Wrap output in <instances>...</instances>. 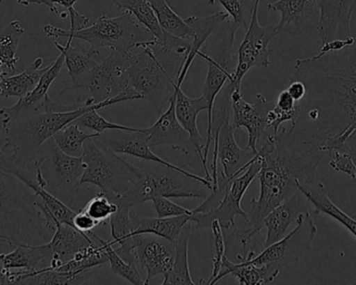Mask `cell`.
Instances as JSON below:
<instances>
[{
    "instance_id": "6da1fadb",
    "label": "cell",
    "mask_w": 356,
    "mask_h": 285,
    "mask_svg": "<svg viewBox=\"0 0 356 285\" xmlns=\"http://www.w3.org/2000/svg\"><path fill=\"white\" fill-rule=\"evenodd\" d=\"M302 82L307 95L296 121L284 133L326 155L347 153L356 161V38L339 52L295 62L292 79Z\"/></svg>"
},
{
    "instance_id": "7a4b0ae2",
    "label": "cell",
    "mask_w": 356,
    "mask_h": 285,
    "mask_svg": "<svg viewBox=\"0 0 356 285\" xmlns=\"http://www.w3.org/2000/svg\"><path fill=\"white\" fill-rule=\"evenodd\" d=\"M257 156L261 163L257 175L259 196L250 202L251 213L246 223L232 232L244 249L263 229L264 219L274 208L298 192L300 186L313 183L326 154L311 144L289 137L282 125L276 134L266 133L257 146Z\"/></svg>"
},
{
    "instance_id": "3957f363",
    "label": "cell",
    "mask_w": 356,
    "mask_h": 285,
    "mask_svg": "<svg viewBox=\"0 0 356 285\" xmlns=\"http://www.w3.org/2000/svg\"><path fill=\"white\" fill-rule=\"evenodd\" d=\"M138 100H142V96L135 90L129 89L97 104L89 105L85 100L81 104L69 106L65 110L44 111L10 121L1 119L0 128L6 133V142L1 148L12 150L8 156L17 164H33L39 161L40 152L46 141L88 111L93 108L100 110L119 102Z\"/></svg>"
},
{
    "instance_id": "277c9868",
    "label": "cell",
    "mask_w": 356,
    "mask_h": 285,
    "mask_svg": "<svg viewBox=\"0 0 356 285\" xmlns=\"http://www.w3.org/2000/svg\"><path fill=\"white\" fill-rule=\"evenodd\" d=\"M52 236L54 232L38 206L35 192L6 171L0 160V242L10 247L43 245Z\"/></svg>"
},
{
    "instance_id": "5b68a950",
    "label": "cell",
    "mask_w": 356,
    "mask_h": 285,
    "mask_svg": "<svg viewBox=\"0 0 356 285\" xmlns=\"http://www.w3.org/2000/svg\"><path fill=\"white\" fill-rule=\"evenodd\" d=\"M135 165L136 179L131 190L114 201L117 205L141 207L156 197L180 199H207L213 184L202 176L195 175L184 167H171L148 161Z\"/></svg>"
},
{
    "instance_id": "8992f818",
    "label": "cell",
    "mask_w": 356,
    "mask_h": 285,
    "mask_svg": "<svg viewBox=\"0 0 356 285\" xmlns=\"http://www.w3.org/2000/svg\"><path fill=\"white\" fill-rule=\"evenodd\" d=\"M134 50L127 69L129 87L147 100L162 114L175 92L177 77L184 58L156 45L142 46Z\"/></svg>"
},
{
    "instance_id": "52a82bcc",
    "label": "cell",
    "mask_w": 356,
    "mask_h": 285,
    "mask_svg": "<svg viewBox=\"0 0 356 285\" xmlns=\"http://www.w3.org/2000/svg\"><path fill=\"white\" fill-rule=\"evenodd\" d=\"M49 38L81 40L89 44L94 56L104 48L116 52H131L146 44L156 45L154 35L141 24L129 10H123L116 17L102 16L90 26L81 29H64L51 24L43 26Z\"/></svg>"
},
{
    "instance_id": "ba28073f",
    "label": "cell",
    "mask_w": 356,
    "mask_h": 285,
    "mask_svg": "<svg viewBox=\"0 0 356 285\" xmlns=\"http://www.w3.org/2000/svg\"><path fill=\"white\" fill-rule=\"evenodd\" d=\"M238 27L227 19L209 36L204 45L199 50L198 56L207 61V75L203 84L202 96L207 102V141L203 148V169L205 178L211 181V173L207 167V157L211 144V123L216 100L224 86L232 79L236 64L232 56L234 38Z\"/></svg>"
},
{
    "instance_id": "9c48e42d",
    "label": "cell",
    "mask_w": 356,
    "mask_h": 285,
    "mask_svg": "<svg viewBox=\"0 0 356 285\" xmlns=\"http://www.w3.org/2000/svg\"><path fill=\"white\" fill-rule=\"evenodd\" d=\"M83 169L81 184L97 186L112 201L124 196L135 182V165L106 150L90 138L83 144Z\"/></svg>"
},
{
    "instance_id": "30bf717a",
    "label": "cell",
    "mask_w": 356,
    "mask_h": 285,
    "mask_svg": "<svg viewBox=\"0 0 356 285\" xmlns=\"http://www.w3.org/2000/svg\"><path fill=\"white\" fill-rule=\"evenodd\" d=\"M318 228L311 213H302L296 221V226L284 238L266 247L259 255L255 249H250L243 259L257 267H264L276 277L291 263H296L313 246L317 238Z\"/></svg>"
},
{
    "instance_id": "8fae6325",
    "label": "cell",
    "mask_w": 356,
    "mask_h": 285,
    "mask_svg": "<svg viewBox=\"0 0 356 285\" xmlns=\"http://www.w3.org/2000/svg\"><path fill=\"white\" fill-rule=\"evenodd\" d=\"M134 50H112L91 70L77 79H70L71 85L65 88L63 93L69 90L87 89L90 93L88 100H91L92 104H97L131 89L127 69L133 60Z\"/></svg>"
},
{
    "instance_id": "7c38bea8",
    "label": "cell",
    "mask_w": 356,
    "mask_h": 285,
    "mask_svg": "<svg viewBox=\"0 0 356 285\" xmlns=\"http://www.w3.org/2000/svg\"><path fill=\"white\" fill-rule=\"evenodd\" d=\"M38 167L46 188L65 204H71L81 185L83 158L65 154L52 137L42 146Z\"/></svg>"
},
{
    "instance_id": "4fadbf2b",
    "label": "cell",
    "mask_w": 356,
    "mask_h": 285,
    "mask_svg": "<svg viewBox=\"0 0 356 285\" xmlns=\"http://www.w3.org/2000/svg\"><path fill=\"white\" fill-rule=\"evenodd\" d=\"M261 163L257 154L246 171H243L236 177L232 178L226 184L223 197L220 201L217 208L209 213H193L191 222L197 228H211L213 222L218 221L223 229L236 226V217H242L246 221L249 215L242 208L243 197L261 171Z\"/></svg>"
},
{
    "instance_id": "5bb4252c",
    "label": "cell",
    "mask_w": 356,
    "mask_h": 285,
    "mask_svg": "<svg viewBox=\"0 0 356 285\" xmlns=\"http://www.w3.org/2000/svg\"><path fill=\"white\" fill-rule=\"evenodd\" d=\"M261 0H257L253 6L250 22L246 29L244 39L238 50V63L234 75L229 82L234 90H241L242 81L246 73L253 67L270 66L269 44L280 33L275 24L263 26L259 21V6Z\"/></svg>"
},
{
    "instance_id": "9a60e30c",
    "label": "cell",
    "mask_w": 356,
    "mask_h": 285,
    "mask_svg": "<svg viewBox=\"0 0 356 285\" xmlns=\"http://www.w3.org/2000/svg\"><path fill=\"white\" fill-rule=\"evenodd\" d=\"M232 123L234 131L245 129L248 134L247 150L257 154V146L268 132V114L274 102L268 100L261 93L255 94L254 102L245 100L241 90H232Z\"/></svg>"
},
{
    "instance_id": "2e32d148",
    "label": "cell",
    "mask_w": 356,
    "mask_h": 285,
    "mask_svg": "<svg viewBox=\"0 0 356 285\" xmlns=\"http://www.w3.org/2000/svg\"><path fill=\"white\" fill-rule=\"evenodd\" d=\"M136 261L145 270V284L156 276H165L172 269L175 257V244L154 234H136Z\"/></svg>"
},
{
    "instance_id": "e0dca14e",
    "label": "cell",
    "mask_w": 356,
    "mask_h": 285,
    "mask_svg": "<svg viewBox=\"0 0 356 285\" xmlns=\"http://www.w3.org/2000/svg\"><path fill=\"white\" fill-rule=\"evenodd\" d=\"M94 140L102 148L117 154L129 155L142 160L162 163L171 167H178L177 165L169 162L167 159H163L162 157L152 152L148 135L144 132V129H135L131 131L110 130V131L98 134L96 137H94Z\"/></svg>"
},
{
    "instance_id": "ac0fdd59",
    "label": "cell",
    "mask_w": 356,
    "mask_h": 285,
    "mask_svg": "<svg viewBox=\"0 0 356 285\" xmlns=\"http://www.w3.org/2000/svg\"><path fill=\"white\" fill-rule=\"evenodd\" d=\"M148 135L150 148L168 146L175 151H181L184 154H197V148L191 139L190 134L178 121L175 112V92L169 102V107L159 115L154 125L144 129Z\"/></svg>"
},
{
    "instance_id": "d6986e66",
    "label": "cell",
    "mask_w": 356,
    "mask_h": 285,
    "mask_svg": "<svg viewBox=\"0 0 356 285\" xmlns=\"http://www.w3.org/2000/svg\"><path fill=\"white\" fill-rule=\"evenodd\" d=\"M318 31L321 43L346 39L351 35V16L356 0H317Z\"/></svg>"
},
{
    "instance_id": "ffe728a7",
    "label": "cell",
    "mask_w": 356,
    "mask_h": 285,
    "mask_svg": "<svg viewBox=\"0 0 356 285\" xmlns=\"http://www.w3.org/2000/svg\"><path fill=\"white\" fill-rule=\"evenodd\" d=\"M311 207L313 206L309 199L299 190L274 208L264 219V227L267 228V236L265 242L261 245V250L284 238L292 224L296 223L299 215L309 211Z\"/></svg>"
},
{
    "instance_id": "44dd1931",
    "label": "cell",
    "mask_w": 356,
    "mask_h": 285,
    "mask_svg": "<svg viewBox=\"0 0 356 285\" xmlns=\"http://www.w3.org/2000/svg\"><path fill=\"white\" fill-rule=\"evenodd\" d=\"M268 8L282 14L280 23L276 25L278 33L298 36L311 29H318L313 21L317 6V0H277L268 4Z\"/></svg>"
},
{
    "instance_id": "7402d4cb",
    "label": "cell",
    "mask_w": 356,
    "mask_h": 285,
    "mask_svg": "<svg viewBox=\"0 0 356 285\" xmlns=\"http://www.w3.org/2000/svg\"><path fill=\"white\" fill-rule=\"evenodd\" d=\"M65 65V58L63 54L58 56L50 66L47 67L45 72L42 75L39 83L29 93L19 98L16 104L12 107H4L0 109V117L4 121L16 118V117L27 116L41 112L42 105L49 94L50 87L60 75Z\"/></svg>"
},
{
    "instance_id": "603a6c76",
    "label": "cell",
    "mask_w": 356,
    "mask_h": 285,
    "mask_svg": "<svg viewBox=\"0 0 356 285\" xmlns=\"http://www.w3.org/2000/svg\"><path fill=\"white\" fill-rule=\"evenodd\" d=\"M234 132L232 117H229L220 129L218 144V161L222 167L219 175L226 180H232L246 171L257 155L247 148L242 150L238 146L234 138Z\"/></svg>"
},
{
    "instance_id": "cb8c5ba5",
    "label": "cell",
    "mask_w": 356,
    "mask_h": 285,
    "mask_svg": "<svg viewBox=\"0 0 356 285\" xmlns=\"http://www.w3.org/2000/svg\"><path fill=\"white\" fill-rule=\"evenodd\" d=\"M95 242L93 232L83 233L72 226L60 224L56 226L54 236L48 242L54 253L49 269L56 270L64 263H69Z\"/></svg>"
},
{
    "instance_id": "d4e9b609",
    "label": "cell",
    "mask_w": 356,
    "mask_h": 285,
    "mask_svg": "<svg viewBox=\"0 0 356 285\" xmlns=\"http://www.w3.org/2000/svg\"><path fill=\"white\" fill-rule=\"evenodd\" d=\"M123 10H129L156 39V46L169 52H177L182 45L181 38L166 33L147 0H110Z\"/></svg>"
},
{
    "instance_id": "484cf974",
    "label": "cell",
    "mask_w": 356,
    "mask_h": 285,
    "mask_svg": "<svg viewBox=\"0 0 356 285\" xmlns=\"http://www.w3.org/2000/svg\"><path fill=\"white\" fill-rule=\"evenodd\" d=\"M14 248L12 252L0 254L4 268L8 271H40L51 265L54 253L48 242L43 245H17Z\"/></svg>"
},
{
    "instance_id": "4316f807",
    "label": "cell",
    "mask_w": 356,
    "mask_h": 285,
    "mask_svg": "<svg viewBox=\"0 0 356 285\" xmlns=\"http://www.w3.org/2000/svg\"><path fill=\"white\" fill-rule=\"evenodd\" d=\"M110 225L113 246L119 245V248L115 249L117 254L134 267H137L134 238L135 213H131V207L118 205V210L110 217Z\"/></svg>"
},
{
    "instance_id": "83f0119b",
    "label": "cell",
    "mask_w": 356,
    "mask_h": 285,
    "mask_svg": "<svg viewBox=\"0 0 356 285\" xmlns=\"http://www.w3.org/2000/svg\"><path fill=\"white\" fill-rule=\"evenodd\" d=\"M228 18H229V15L227 13L217 12L215 14L211 15V16H193L186 19L188 24L193 29L192 47H191L188 56L182 61L181 68H180L179 75L177 77V86L181 87V84L184 83V79H186V75H188V69L192 66L195 58L198 56L199 50L204 45L209 36L215 31V29L220 24H222Z\"/></svg>"
},
{
    "instance_id": "f1b7e54d",
    "label": "cell",
    "mask_w": 356,
    "mask_h": 285,
    "mask_svg": "<svg viewBox=\"0 0 356 285\" xmlns=\"http://www.w3.org/2000/svg\"><path fill=\"white\" fill-rule=\"evenodd\" d=\"M203 111H207V102L202 95L198 98L186 96L180 86H175V112L180 125L190 134L191 139L197 148V154L203 161V148L205 142L199 133L197 118Z\"/></svg>"
},
{
    "instance_id": "f546056e",
    "label": "cell",
    "mask_w": 356,
    "mask_h": 285,
    "mask_svg": "<svg viewBox=\"0 0 356 285\" xmlns=\"http://www.w3.org/2000/svg\"><path fill=\"white\" fill-rule=\"evenodd\" d=\"M100 270L92 269L79 273H67L49 268L33 272L21 271L14 273L10 271L8 282L10 284H83L91 280Z\"/></svg>"
},
{
    "instance_id": "4dcf8cb0",
    "label": "cell",
    "mask_w": 356,
    "mask_h": 285,
    "mask_svg": "<svg viewBox=\"0 0 356 285\" xmlns=\"http://www.w3.org/2000/svg\"><path fill=\"white\" fill-rule=\"evenodd\" d=\"M309 184L300 186L299 190L309 199L316 215H324L332 217L334 221L344 226L356 238V219L347 215L338 205L334 204L328 194L325 185L322 182H318L315 185Z\"/></svg>"
},
{
    "instance_id": "1f68e13d",
    "label": "cell",
    "mask_w": 356,
    "mask_h": 285,
    "mask_svg": "<svg viewBox=\"0 0 356 285\" xmlns=\"http://www.w3.org/2000/svg\"><path fill=\"white\" fill-rule=\"evenodd\" d=\"M238 259H240V263H234L225 257L219 274L211 284H217L227 275L234 276L241 285L269 284L277 279V277L266 268L257 267L249 263L247 259H243L241 255H238Z\"/></svg>"
},
{
    "instance_id": "d6a6232c",
    "label": "cell",
    "mask_w": 356,
    "mask_h": 285,
    "mask_svg": "<svg viewBox=\"0 0 356 285\" xmlns=\"http://www.w3.org/2000/svg\"><path fill=\"white\" fill-rule=\"evenodd\" d=\"M44 60L37 58L22 72L8 75L0 79V96L3 98H23L39 83L47 67H43Z\"/></svg>"
},
{
    "instance_id": "836d02e7",
    "label": "cell",
    "mask_w": 356,
    "mask_h": 285,
    "mask_svg": "<svg viewBox=\"0 0 356 285\" xmlns=\"http://www.w3.org/2000/svg\"><path fill=\"white\" fill-rule=\"evenodd\" d=\"M190 215L170 217H139L135 213L136 234H154L175 242L184 226L191 221Z\"/></svg>"
},
{
    "instance_id": "e575fe53",
    "label": "cell",
    "mask_w": 356,
    "mask_h": 285,
    "mask_svg": "<svg viewBox=\"0 0 356 285\" xmlns=\"http://www.w3.org/2000/svg\"><path fill=\"white\" fill-rule=\"evenodd\" d=\"M192 236V222H188L175 240V257L172 269L164 276V285H195L188 267V244Z\"/></svg>"
},
{
    "instance_id": "d590c367",
    "label": "cell",
    "mask_w": 356,
    "mask_h": 285,
    "mask_svg": "<svg viewBox=\"0 0 356 285\" xmlns=\"http://www.w3.org/2000/svg\"><path fill=\"white\" fill-rule=\"evenodd\" d=\"M72 43V39H67L65 45L58 43L56 40L54 42V46L64 56L69 77L75 79L94 68L98 62L89 48L83 45H73Z\"/></svg>"
},
{
    "instance_id": "8d00e7d4",
    "label": "cell",
    "mask_w": 356,
    "mask_h": 285,
    "mask_svg": "<svg viewBox=\"0 0 356 285\" xmlns=\"http://www.w3.org/2000/svg\"><path fill=\"white\" fill-rule=\"evenodd\" d=\"M23 35L24 29L18 20L10 21L6 27L0 29V63L6 77L16 72L19 60L17 49Z\"/></svg>"
},
{
    "instance_id": "74e56055",
    "label": "cell",
    "mask_w": 356,
    "mask_h": 285,
    "mask_svg": "<svg viewBox=\"0 0 356 285\" xmlns=\"http://www.w3.org/2000/svg\"><path fill=\"white\" fill-rule=\"evenodd\" d=\"M158 18L162 29L170 35L184 39H191L193 37V29L184 19L178 16L171 8L166 0H147Z\"/></svg>"
},
{
    "instance_id": "f35d334b",
    "label": "cell",
    "mask_w": 356,
    "mask_h": 285,
    "mask_svg": "<svg viewBox=\"0 0 356 285\" xmlns=\"http://www.w3.org/2000/svg\"><path fill=\"white\" fill-rule=\"evenodd\" d=\"M97 135V133L86 134L81 131V127L73 121L60 130L54 136V139L58 148L65 154L72 157H81L85 142Z\"/></svg>"
},
{
    "instance_id": "ab89813d",
    "label": "cell",
    "mask_w": 356,
    "mask_h": 285,
    "mask_svg": "<svg viewBox=\"0 0 356 285\" xmlns=\"http://www.w3.org/2000/svg\"><path fill=\"white\" fill-rule=\"evenodd\" d=\"M104 247H106V252L108 254V263L113 273L124 278L131 284L145 285V280L142 279L141 276L139 275L137 267H134L117 254L116 251L113 248L114 246L112 240H106Z\"/></svg>"
},
{
    "instance_id": "60d3db41",
    "label": "cell",
    "mask_w": 356,
    "mask_h": 285,
    "mask_svg": "<svg viewBox=\"0 0 356 285\" xmlns=\"http://www.w3.org/2000/svg\"><path fill=\"white\" fill-rule=\"evenodd\" d=\"M249 2V0H207L209 4H220L223 6L232 21L240 29H247L250 22L251 14H252L253 6L255 2Z\"/></svg>"
},
{
    "instance_id": "b9f144b4",
    "label": "cell",
    "mask_w": 356,
    "mask_h": 285,
    "mask_svg": "<svg viewBox=\"0 0 356 285\" xmlns=\"http://www.w3.org/2000/svg\"><path fill=\"white\" fill-rule=\"evenodd\" d=\"M83 210L102 224L106 223L118 210V205L102 192L87 203Z\"/></svg>"
},
{
    "instance_id": "7bdbcfd3",
    "label": "cell",
    "mask_w": 356,
    "mask_h": 285,
    "mask_svg": "<svg viewBox=\"0 0 356 285\" xmlns=\"http://www.w3.org/2000/svg\"><path fill=\"white\" fill-rule=\"evenodd\" d=\"M98 108H93L91 110L86 112L85 114L79 116L74 123L79 125V127L87 128V129L92 130L94 133L102 134L104 132L110 131V130H135L134 128L125 127V125H117V123H111L106 121L104 117L98 113Z\"/></svg>"
},
{
    "instance_id": "ee69618b",
    "label": "cell",
    "mask_w": 356,
    "mask_h": 285,
    "mask_svg": "<svg viewBox=\"0 0 356 285\" xmlns=\"http://www.w3.org/2000/svg\"><path fill=\"white\" fill-rule=\"evenodd\" d=\"M211 232H213V247H215V256L213 259V272H211V278L207 282H200L199 284L211 285L213 280L217 277L221 270L223 261L225 259V242H224V236L222 233L223 228L220 225L219 222H213L211 226Z\"/></svg>"
},
{
    "instance_id": "f6af8a7d",
    "label": "cell",
    "mask_w": 356,
    "mask_h": 285,
    "mask_svg": "<svg viewBox=\"0 0 356 285\" xmlns=\"http://www.w3.org/2000/svg\"><path fill=\"white\" fill-rule=\"evenodd\" d=\"M159 217H179V215H193L192 209L184 208L177 203L171 202L169 198L156 197L152 201Z\"/></svg>"
},
{
    "instance_id": "bcb514c9",
    "label": "cell",
    "mask_w": 356,
    "mask_h": 285,
    "mask_svg": "<svg viewBox=\"0 0 356 285\" xmlns=\"http://www.w3.org/2000/svg\"><path fill=\"white\" fill-rule=\"evenodd\" d=\"M328 155L332 156L330 167L332 169L339 173L345 174L356 181V161L350 155L347 153L339 152V151H332Z\"/></svg>"
},
{
    "instance_id": "7dc6e473",
    "label": "cell",
    "mask_w": 356,
    "mask_h": 285,
    "mask_svg": "<svg viewBox=\"0 0 356 285\" xmlns=\"http://www.w3.org/2000/svg\"><path fill=\"white\" fill-rule=\"evenodd\" d=\"M100 224L93 217H90L85 210L79 211L73 217V227L83 233H90L92 230L95 229Z\"/></svg>"
},
{
    "instance_id": "c3c4849f",
    "label": "cell",
    "mask_w": 356,
    "mask_h": 285,
    "mask_svg": "<svg viewBox=\"0 0 356 285\" xmlns=\"http://www.w3.org/2000/svg\"><path fill=\"white\" fill-rule=\"evenodd\" d=\"M17 2L24 6H31V4H44L52 13L58 14V6H63L68 10L69 8H74L77 0H17Z\"/></svg>"
},
{
    "instance_id": "681fc988",
    "label": "cell",
    "mask_w": 356,
    "mask_h": 285,
    "mask_svg": "<svg viewBox=\"0 0 356 285\" xmlns=\"http://www.w3.org/2000/svg\"><path fill=\"white\" fill-rule=\"evenodd\" d=\"M355 42V37H353V36H350V37L346 38V39L332 40V41L322 44L321 50H320L319 54H327V52H339V50L344 49V48L353 45Z\"/></svg>"
},
{
    "instance_id": "f907efd6",
    "label": "cell",
    "mask_w": 356,
    "mask_h": 285,
    "mask_svg": "<svg viewBox=\"0 0 356 285\" xmlns=\"http://www.w3.org/2000/svg\"><path fill=\"white\" fill-rule=\"evenodd\" d=\"M69 18H70V29H81L83 27L88 26L89 24L90 19L83 15L79 14L74 8H69L68 10Z\"/></svg>"
},
{
    "instance_id": "816d5d0a",
    "label": "cell",
    "mask_w": 356,
    "mask_h": 285,
    "mask_svg": "<svg viewBox=\"0 0 356 285\" xmlns=\"http://www.w3.org/2000/svg\"><path fill=\"white\" fill-rule=\"evenodd\" d=\"M286 90L291 96L298 102H300L307 95V87L302 82L298 81V79H291V84Z\"/></svg>"
},
{
    "instance_id": "f5cc1de1",
    "label": "cell",
    "mask_w": 356,
    "mask_h": 285,
    "mask_svg": "<svg viewBox=\"0 0 356 285\" xmlns=\"http://www.w3.org/2000/svg\"><path fill=\"white\" fill-rule=\"evenodd\" d=\"M10 272L4 268L3 261H2L1 256H0V284H10V282H8Z\"/></svg>"
},
{
    "instance_id": "db71d44e",
    "label": "cell",
    "mask_w": 356,
    "mask_h": 285,
    "mask_svg": "<svg viewBox=\"0 0 356 285\" xmlns=\"http://www.w3.org/2000/svg\"><path fill=\"white\" fill-rule=\"evenodd\" d=\"M3 77H6V75H4L3 68H2L1 63H0V79Z\"/></svg>"
},
{
    "instance_id": "11a10c76",
    "label": "cell",
    "mask_w": 356,
    "mask_h": 285,
    "mask_svg": "<svg viewBox=\"0 0 356 285\" xmlns=\"http://www.w3.org/2000/svg\"><path fill=\"white\" fill-rule=\"evenodd\" d=\"M350 284H356V278L353 279V282H350Z\"/></svg>"
},
{
    "instance_id": "9f6ffc18",
    "label": "cell",
    "mask_w": 356,
    "mask_h": 285,
    "mask_svg": "<svg viewBox=\"0 0 356 285\" xmlns=\"http://www.w3.org/2000/svg\"><path fill=\"white\" fill-rule=\"evenodd\" d=\"M0 1H2V0H0Z\"/></svg>"
}]
</instances>
